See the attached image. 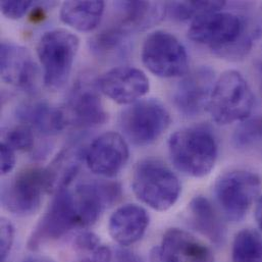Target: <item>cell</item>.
I'll return each instance as SVG.
<instances>
[{
  "mask_svg": "<svg viewBox=\"0 0 262 262\" xmlns=\"http://www.w3.org/2000/svg\"><path fill=\"white\" fill-rule=\"evenodd\" d=\"M103 1H67L60 7L61 20L80 32H90L100 24L104 12Z\"/></svg>",
  "mask_w": 262,
  "mask_h": 262,
  "instance_id": "obj_22",
  "label": "cell"
},
{
  "mask_svg": "<svg viewBox=\"0 0 262 262\" xmlns=\"http://www.w3.org/2000/svg\"><path fill=\"white\" fill-rule=\"evenodd\" d=\"M213 192L225 219L239 223L261 195V177L252 170L233 169L216 180Z\"/></svg>",
  "mask_w": 262,
  "mask_h": 262,
  "instance_id": "obj_6",
  "label": "cell"
},
{
  "mask_svg": "<svg viewBox=\"0 0 262 262\" xmlns=\"http://www.w3.org/2000/svg\"><path fill=\"white\" fill-rule=\"evenodd\" d=\"M72 191L80 228H89L95 225L104 211L116 204L122 196L120 184L103 180L83 182Z\"/></svg>",
  "mask_w": 262,
  "mask_h": 262,
  "instance_id": "obj_12",
  "label": "cell"
},
{
  "mask_svg": "<svg viewBox=\"0 0 262 262\" xmlns=\"http://www.w3.org/2000/svg\"><path fill=\"white\" fill-rule=\"evenodd\" d=\"M79 255L80 257L76 262H112L114 257L112 249L104 244H101L94 250L80 253Z\"/></svg>",
  "mask_w": 262,
  "mask_h": 262,
  "instance_id": "obj_32",
  "label": "cell"
},
{
  "mask_svg": "<svg viewBox=\"0 0 262 262\" xmlns=\"http://www.w3.org/2000/svg\"><path fill=\"white\" fill-rule=\"evenodd\" d=\"M99 90L119 104H133L145 96L149 80L139 69L119 67L110 70L97 81Z\"/></svg>",
  "mask_w": 262,
  "mask_h": 262,
  "instance_id": "obj_16",
  "label": "cell"
},
{
  "mask_svg": "<svg viewBox=\"0 0 262 262\" xmlns=\"http://www.w3.org/2000/svg\"><path fill=\"white\" fill-rule=\"evenodd\" d=\"M130 33L120 24L112 26L92 38L91 49L103 58L124 55L127 52Z\"/></svg>",
  "mask_w": 262,
  "mask_h": 262,
  "instance_id": "obj_24",
  "label": "cell"
},
{
  "mask_svg": "<svg viewBox=\"0 0 262 262\" xmlns=\"http://www.w3.org/2000/svg\"><path fill=\"white\" fill-rule=\"evenodd\" d=\"M0 229V261L5 262L13 246L15 230L11 222L5 217L1 219Z\"/></svg>",
  "mask_w": 262,
  "mask_h": 262,
  "instance_id": "obj_29",
  "label": "cell"
},
{
  "mask_svg": "<svg viewBox=\"0 0 262 262\" xmlns=\"http://www.w3.org/2000/svg\"><path fill=\"white\" fill-rule=\"evenodd\" d=\"M49 193H52V189L47 168L28 167L5 185L1 203L14 215L29 216L39 210L45 195Z\"/></svg>",
  "mask_w": 262,
  "mask_h": 262,
  "instance_id": "obj_7",
  "label": "cell"
},
{
  "mask_svg": "<svg viewBox=\"0 0 262 262\" xmlns=\"http://www.w3.org/2000/svg\"><path fill=\"white\" fill-rule=\"evenodd\" d=\"M232 262H262V236L257 231L243 229L236 234Z\"/></svg>",
  "mask_w": 262,
  "mask_h": 262,
  "instance_id": "obj_25",
  "label": "cell"
},
{
  "mask_svg": "<svg viewBox=\"0 0 262 262\" xmlns=\"http://www.w3.org/2000/svg\"><path fill=\"white\" fill-rule=\"evenodd\" d=\"M77 35L63 29L44 33L37 45V55L43 69V81L50 91L64 87L71 76L79 50Z\"/></svg>",
  "mask_w": 262,
  "mask_h": 262,
  "instance_id": "obj_4",
  "label": "cell"
},
{
  "mask_svg": "<svg viewBox=\"0 0 262 262\" xmlns=\"http://www.w3.org/2000/svg\"><path fill=\"white\" fill-rule=\"evenodd\" d=\"M112 262H143V260L136 253L123 247L117 249Z\"/></svg>",
  "mask_w": 262,
  "mask_h": 262,
  "instance_id": "obj_34",
  "label": "cell"
},
{
  "mask_svg": "<svg viewBox=\"0 0 262 262\" xmlns=\"http://www.w3.org/2000/svg\"><path fill=\"white\" fill-rule=\"evenodd\" d=\"M14 151H29L34 147V134L27 126H19L6 132L2 141Z\"/></svg>",
  "mask_w": 262,
  "mask_h": 262,
  "instance_id": "obj_28",
  "label": "cell"
},
{
  "mask_svg": "<svg viewBox=\"0 0 262 262\" xmlns=\"http://www.w3.org/2000/svg\"><path fill=\"white\" fill-rule=\"evenodd\" d=\"M195 43L209 47L219 57L238 60L247 55L253 44V32L241 16L215 11L195 18L188 30Z\"/></svg>",
  "mask_w": 262,
  "mask_h": 262,
  "instance_id": "obj_1",
  "label": "cell"
},
{
  "mask_svg": "<svg viewBox=\"0 0 262 262\" xmlns=\"http://www.w3.org/2000/svg\"><path fill=\"white\" fill-rule=\"evenodd\" d=\"M75 228H80L73 191L63 188L55 192L45 213L33 230L28 241L30 250L58 240Z\"/></svg>",
  "mask_w": 262,
  "mask_h": 262,
  "instance_id": "obj_10",
  "label": "cell"
},
{
  "mask_svg": "<svg viewBox=\"0 0 262 262\" xmlns=\"http://www.w3.org/2000/svg\"><path fill=\"white\" fill-rule=\"evenodd\" d=\"M25 262H40V261H34V260H30V261H25Z\"/></svg>",
  "mask_w": 262,
  "mask_h": 262,
  "instance_id": "obj_36",
  "label": "cell"
},
{
  "mask_svg": "<svg viewBox=\"0 0 262 262\" xmlns=\"http://www.w3.org/2000/svg\"><path fill=\"white\" fill-rule=\"evenodd\" d=\"M141 57L147 70L159 78H179L188 73L189 57L185 46L166 31H155L146 37Z\"/></svg>",
  "mask_w": 262,
  "mask_h": 262,
  "instance_id": "obj_9",
  "label": "cell"
},
{
  "mask_svg": "<svg viewBox=\"0 0 262 262\" xmlns=\"http://www.w3.org/2000/svg\"><path fill=\"white\" fill-rule=\"evenodd\" d=\"M100 238L92 232H83L79 234L74 242V247L78 254L96 249L101 245Z\"/></svg>",
  "mask_w": 262,
  "mask_h": 262,
  "instance_id": "obj_31",
  "label": "cell"
},
{
  "mask_svg": "<svg viewBox=\"0 0 262 262\" xmlns=\"http://www.w3.org/2000/svg\"><path fill=\"white\" fill-rule=\"evenodd\" d=\"M130 152L125 138L116 132L98 136L88 147L85 160L95 174L113 178L127 164Z\"/></svg>",
  "mask_w": 262,
  "mask_h": 262,
  "instance_id": "obj_15",
  "label": "cell"
},
{
  "mask_svg": "<svg viewBox=\"0 0 262 262\" xmlns=\"http://www.w3.org/2000/svg\"><path fill=\"white\" fill-rule=\"evenodd\" d=\"M120 128L132 144L145 147L156 142L170 124L166 107L156 99L140 100L123 111Z\"/></svg>",
  "mask_w": 262,
  "mask_h": 262,
  "instance_id": "obj_8",
  "label": "cell"
},
{
  "mask_svg": "<svg viewBox=\"0 0 262 262\" xmlns=\"http://www.w3.org/2000/svg\"><path fill=\"white\" fill-rule=\"evenodd\" d=\"M233 143L240 151L262 154V116L242 121L234 133Z\"/></svg>",
  "mask_w": 262,
  "mask_h": 262,
  "instance_id": "obj_26",
  "label": "cell"
},
{
  "mask_svg": "<svg viewBox=\"0 0 262 262\" xmlns=\"http://www.w3.org/2000/svg\"><path fill=\"white\" fill-rule=\"evenodd\" d=\"M215 81L214 71L209 67H199L187 73L173 92L176 108L188 118L201 115L208 108Z\"/></svg>",
  "mask_w": 262,
  "mask_h": 262,
  "instance_id": "obj_13",
  "label": "cell"
},
{
  "mask_svg": "<svg viewBox=\"0 0 262 262\" xmlns=\"http://www.w3.org/2000/svg\"><path fill=\"white\" fill-rule=\"evenodd\" d=\"M225 5V1H176L166 3V13L178 20L193 21L203 14L221 11Z\"/></svg>",
  "mask_w": 262,
  "mask_h": 262,
  "instance_id": "obj_27",
  "label": "cell"
},
{
  "mask_svg": "<svg viewBox=\"0 0 262 262\" xmlns=\"http://www.w3.org/2000/svg\"><path fill=\"white\" fill-rule=\"evenodd\" d=\"M33 5L32 1H8L3 0L0 2L1 12L4 16H6L9 19H19L30 9V7Z\"/></svg>",
  "mask_w": 262,
  "mask_h": 262,
  "instance_id": "obj_30",
  "label": "cell"
},
{
  "mask_svg": "<svg viewBox=\"0 0 262 262\" xmlns=\"http://www.w3.org/2000/svg\"><path fill=\"white\" fill-rule=\"evenodd\" d=\"M82 160V152L78 149L68 148L62 150L52 163L46 167L50 177L52 192L69 188L76 178Z\"/></svg>",
  "mask_w": 262,
  "mask_h": 262,
  "instance_id": "obj_23",
  "label": "cell"
},
{
  "mask_svg": "<svg viewBox=\"0 0 262 262\" xmlns=\"http://www.w3.org/2000/svg\"><path fill=\"white\" fill-rule=\"evenodd\" d=\"M168 154L173 166L192 178H204L214 168L219 146L212 132L194 126L174 132L168 139Z\"/></svg>",
  "mask_w": 262,
  "mask_h": 262,
  "instance_id": "obj_2",
  "label": "cell"
},
{
  "mask_svg": "<svg viewBox=\"0 0 262 262\" xmlns=\"http://www.w3.org/2000/svg\"><path fill=\"white\" fill-rule=\"evenodd\" d=\"M0 73L3 82L21 90L33 91L37 86L36 62L27 48L13 42L0 45Z\"/></svg>",
  "mask_w": 262,
  "mask_h": 262,
  "instance_id": "obj_17",
  "label": "cell"
},
{
  "mask_svg": "<svg viewBox=\"0 0 262 262\" xmlns=\"http://www.w3.org/2000/svg\"><path fill=\"white\" fill-rule=\"evenodd\" d=\"M61 108L68 126L75 128L101 126L108 119L99 94L98 82L89 76L76 82Z\"/></svg>",
  "mask_w": 262,
  "mask_h": 262,
  "instance_id": "obj_11",
  "label": "cell"
},
{
  "mask_svg": "<svg viewBox=\"0 0 262 262\" xmlns=\"http://www.w3.org/2000/svg\"><path fill=\"white\" fill-rule=\"evenodd\" d=\"M150 262H214L212 250L191 233L167 230L158 246L152 248Z\"/></svg>",
  "mask_w": 262,
  "mask_h": 262,
  "instance_id": "obj_14",
  "label": "cell"
},
{
  "mask_svg": "<svg viewBox=\"0 0 262 262\" xmlns=\"http://www.w3.org/2000/svg\"><path fill=\"white\" fill-rule=\"evenodd\" d=\"M116 6L121 11L119 23L128 31H143L158 24L166 13V3L152 1H120Z\"/></svg>",
  "mask_w": 262,
  "mask_h": 262,
  "instance_id": "obj_21",
  "label": "cell"
},
{
  "mask_svg": "<svg viewBox=\"0 0 262 262\" xmlns=\"http://www.w3.org/2000/svg\"><path fill=\"white\" fill-rule=\"evenodd\" d=\"M16 118L24 126L47 136L56 135L68 127L62 108L43 101L20 105Z\"/></svg>",
  "mask_w": 262,
  "mask_h": 262,
  "instance_id": "obj_19",
  "label": "cell"
},
{
  "mask_svg": "<svg viewBox=\"0 0 262 262\" xmlns=\"http://www.w3.org/2000/svg\"><path fill=\"white\" fill-rule=\"evenodd\" d=\"M149 214L137 204H125L110 217L108 232L115 242L122 247L137 243L145 235L149 226Z\"/></svg>",
  "mask_w": 262,
  "mask_h": 262,
  "instance_id": "obj_18",
  "label": "cell"
},
{
  "mask_svg": "<svg viewBox=\"0 0 262 262\" xmlns=\"http://www.w3.org/2000/svg\"><path fill=\"white\" fill-rule=\"evenodd\" d=\"M253 106L249 84L241 73L232 70L216 79L207 111L216 124L226 126L248 119Z\"/></svg>",
  "mask_w": 262,
  "mask_h": 262,
  "instance_id": "obj_5",
  "label": "cell"
},
{
  "mask_svg": "<svg viewBox=\"0 0 262 262\" xmlns=\"http://www.w3.org/2000/svg\"><path fill=\"white\" fill-rule=\"evenodd\" d=\"M189 220L193 228L211 243L221 246L226 241V226L213 204L204 196L198 195L189 203Z\"/></svg>",
  "mask_w": 262,
  "mask_h": 262,
  "instance_id": "obj_20",
  "label": "cell"
},
{
  "mask_svg": "<svg viewBox=\"0 0 262 262\" xmlns=\"http://www.w3.org/2000/svg\"><path fill=\"white\" fill-rule=\"evenodd\" d=\"M132 189L142 203L159 212L171 208L182 191L177 174L165 163L152 158L141 160L136 165Z\"/></svg>",
  "mask_w": 262,
  "mask_h": 262,
  "instance_id": "obj_3",
  "label": "cell"
},
{
  "mask_svg": "<svg viewBox=\"0 0 262 262\" xmlns=\"http://www.w3.org/2000/svg\"><path fill=\"white\" fill-rule=\"evenodd\" d=\"M254 216H255V221L256 224L259 228V230L262 233V194L260 197L258 198V200L256 201V205H255V211H254Z\"/></svg>",
  "mask_w": 262,
  "mask_h": 262,
  "instance_id": "obj_35",
  "label": "cell"
},
{
  "mask_svg": "<svg viewBox=\"0 0 262 262\" xmlns=\"http://www.w3.org/2000/svg\"><path fill=\"white\" fill-rule=\"evenodd\" d=\"M14 150L11 149L5 143H1L0 155H1V173L7 174L9 173L15 165V154Z\"/></svg>",
  "mask_w": 262,
  "mask_h": 262,
  "instance_id": "obj_33",
  "label": "cell"
}]
</instances>
